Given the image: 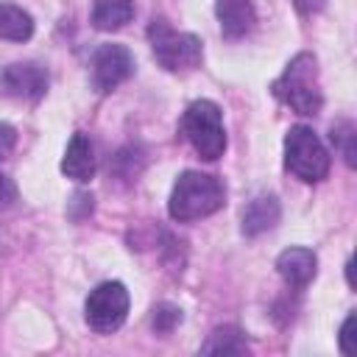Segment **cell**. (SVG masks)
<instances>
[{
  "label": "cell",
  "instance_id": "cell-1",
  "mask_svg": "<svg viewBox=\"0 0 357 357\" xmlns=\"http://www.w3.org/2000/svg\"><path fill=\"white\" fill-rule=\"evenodd\" d=\"M226 204V187L218 176L201 173V170H187L176 178L167 212L178 223H192L201 218L215 215Z\"/></svg>",
  "mask_w": 357,
  "mask_h": 357
},
{
  "label": "cell",
  "instance_id": "cell-2",
  "mask_svg": "<svg viewBox=\"0 0 357 357\" xmlns=\"http://www.w3.org/2000/svg\"><path fill=\"white\" fill-rule=\"evenodd\" d=\"M273 95L290 106L296 114L312 117L324 106V92H321V78H318V61L312 53H298L284 73L273 84Z\"/></svg>",
  "mask_w": 357,
  "mask_h": 357
},
{
  "label": "cell",
  "instance_id": "cell-3",
  "mask_svg": "<svg viewBox=\"0 0 357 357\" xmlns=\"http://www.w3.org/2000/svg\"><path fill=\"white\" fill-rule=\"evenodd\" d=\"M148 42L153 50V59L167 73H190L204 59V45L195 33H184L170 28L167 20H153L148 28Z\"/></svg>",
  "mask_w": 357,
  "mask_h": 357
},
{
  "label": "cell",
  "instance_id": "cell-4",
  "mask_svg": "<svg viewBox=\"0 0 357 357\" xmlns=\"http://www.w3.org/2000/svg\"><path fill=\"white\" fill-rule=\"evenodd\" d=\"M181 131L187 137V142L192 145V151L206 159L215 162L223 156L226 151V131H223V114L220 106L212 100H192L181 117Z\"/></svg>",
  "mask_w": 357,
  "mask_h": 357
},
{
  "label": "cell",
  "instance_id": "cell-5",
  "mask_svg": "<svg viewBox=\"0 0 357 357\" xmlns=\"http://www.w3.org/2000/svg\"><path fill=\"white\" fill-rule=\"evenodd\" d=\"M329 151L310 126H293L284 137V167L301 181H321L329 173Z\"/></svg>",
  "mask_w": 357,
  "mask_h": 357
},
{
  "label": "cell",
  "instance_id": "cell-6",
  "mask_svg": "<svg viewBox=\"0 0 357 357\" xmlns=\"http://www.w3.org/2000/svg\"><path fill=\"white\" fill-rule=\"evenodd\" d=\"M128 290L126 284L120 282H103L98 284L89 298H86V307H84V318L89 324V329L100 332V335H109V332H117L128 315Z\"/></svg>",
  "mask_w": 357,
  "mask_h": 357
},
{
  "label": "cell",
  "instance_id": "cell-7",
  "mask_svg": "<svg viewBox=\"0 0 357 357\" xmlns=\"http://www.w3.org/2000/svg\"><path fill=\"white\" fill-rule=\"evenodd\" d=\"M92 84L98 92H112L134 73V56L126 45H100L92 56Z\"/></svg>",
  "mask_w": 357,
  "mask_h": 357
},
{
  "label": "cell",
  "instance_id": "cell-8",
  "mask_svg": "<svg viewBox=\"0 0 357 357\" xmlns=\"http://www.w3.org/2000/svg\"><path fill=\"white\" fill-rule=\"evenodd\" d=\"M0 86L6 95L20 100H39L47 92V70L36 61H17L8 64L0 75Z\"/></svg>",
  "mask_w": 357,
  "mask_h": 357
},
{
  "label": "cell",
  "instance_id": "cell-9",
  "mask_svg": "<svg viewBox=\"0 0 357 357\" xmlns=\"http://www.w3.org/2000/svg\"><path fill=\"white\" fill-rule=\"evenodd\" d=\"M61 173L78 184H86L95 176V148L84 131H75L70 137L64 159H61Z\"/></svg>",
  "mask_w": 357,
  "mask_h": 357
},
{
  "label": "cell",
  "instance_id": "cell-10",
  "mask_svg": "<svg viewBox=\"0 0 357 357\" xmlns=\"http://www.w3.org/2000/svg\"><path fill=\"white\" fill-rule=\"evenodd\" d=\"M276 271H279V276L290 287L301 290V287H307L315 279V273H318V257L310 248H287V251L279 254Z\"/></svg>",
  "mask_w": 357,
  "mask_h": 357
},
{
  "label": "cell",
  "instance_id": "cell-11",
  "mask_svg": "<svg viewBox=\"0 0 357 357\" xmlns=\"http://www.w3.org/2000/svg\"><path fill=\"white\" fill-rule=\"evenodd\" d=\"M215 14L226 39H243L245 33H251L257 22V11L251 0H218Z\"/></svg>",
  "mask_w": 357,
  "mask_h": 357
},
{
  "label": "cell",
  "instance_id": "cell-12",
  "mask_svg": "<svg viewBox=\"0 0 357 357\" xmlns=\"http://www.w3.org/2000/svg\"><path fill=\"white\" fill-rule=\"evenodd\" d=\"M279 212H282V209H279L276 195H257V198L245 206V212H243V231H245L248 237H257V234L273 229V226L279 223Z\"/></svg>",
  "mask_w": 357,
  "mask_h": 357
},
{
  "label": "cell",
  "instance_id": "cell-13",
  "mask_svg": "<svg viewBox=\"0 0 357 357\" xmlns=\"http://www.w3.org/2000/svg\"><path fill=\"white\" fill-rule=\"evenodd\" d=\"M134 17V0H92V25L98 31H117Z\"/></svg>",
  "mask_w": 357,
  "mask_h": 357
},
{
  "label": "cell",
  "instance_id": "cell-14",
  "mask_svg": "<svg viewBox=\"0 0 357 357\" xmlns=\"http://www.w3.org/2000/svg\"><path fill=\"white\" fill-rule=\"evenodd\" d=\"M33 36V17L11 3H0V39L6 42H28Z\"/></svg>",
  "mask_w": 357,
  "mask_h": 357
},
{
  "label": "cell",
  "instance_id": "cell-15",
  "mask_svg": "<svg viewBox=\"0 0 357 357\" xmlns=\"http://www.w3.org/2000/svg\"><path fill=\"white\" fill-rule=\"evenodd\" d=\"M204 354H245L248 351V343H245V335L234 326H223V329H215L209 335V340L201 346Z\"/></svg>",
  "mask_w": 357,
  "mask_h": 357
},
{
  "label": "cell",
  "instance_id": "cell-16",
  "mask_svg": "<svg viewBox=\"0 0 357 357\" xmlns=\"http://www.w3.org/2000/svg\"><path fill=\"white\" fill-rule=\"evenodd\" d=\"M151 324H153L156 332L167 335V332H173V329L181 324V310L173 307V304H159V307H153V318H151Z\"/></svg>",
  "mask_w": 357,
  "mask_h": 357
},
{
  "label": "cell",
  "instance_id": "cell-17",
  "mask_svg": "<svg viewBox=\"0 0 357 357\" xmlns=\"http://www.w3.org/2000/svg\"><path fill=\"white\" fill-rule=\"evenodd\" d=\"M332 142H337V148L343 151L346 165H354V126L351 123L332 126Z\"/></svg>",
  "mask_w": 357,
  "mask_h": 357
},
{
  "label": "cell",
  "instance_id": "cell-18",
  "mask_svg": "<svg viewBox=\"0 0 357 357\" xmlns=\"http://www.w3.org/2000/svg\"><path fill=\"white\" fill-rule=\"evenodd\" d=\"M354 326H357V315L351 312V315L343 321V326H340V337H337L340 351H343L346 357H354V354H357V335H354Z\"/></svg>",
  "mask_w": 357,
  "mask_h": 357
},
{
  "label": "cell",
  "instance_id": "cell-19",
  "mask_svg": "<svg viewBox=\"0 0 357 357\" xmlns=\"http://www.w3.org/2000/svg\"><path fill=\"white\" fill-rule=\"evenodd\" d=\"M17 145V128L8 123H0V159H6Z\"/></svg>",
  "mask_w": 357,
  "mask_h": 357
},
{
  "label": "cell",
  "instance_id": "cell-20",
  "mask_svg": "<svg viewBox=\"0 0 357 357\" xmlns=\"http://www.w3.org/2000/svg\"><path fill=\"white\" fill-rule=\"evenodd\" d=\"M14 201H17V187H14V181L0 173V212H6L8 206H14Z\"/></svg>",
  "mask_w": 357,
  "mask_h": 357
},
{
  "label": "cell",
  "instance_id": "cell-21",
  "mask_svg": "<svg viewBox=\"0 0 357 357\" xmlns=\"http://www.w3.org/2000/svg\"><path fill=\"white\" fill-rule=\"evenodd\" d=\"M324 3H326V0H296V6H298V11H304V14H312V11H321V8H324Z\"/></svg>",
  "mask_w": 357,
  "mask_h": 357
}]
</instances>
